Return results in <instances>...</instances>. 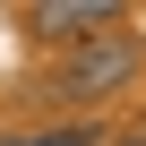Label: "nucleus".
I'll use <instances>...</instances> for the list:
<instances>
[{
  "label": "nucleus",
  "instance_id": "4",
  "mask_svg": "<svg viewBox=\"0 0 146 146\" xmlns=\"http://www.w3.org/2000/svg\"><path fill=\"white\" fill-rule=\"evenodd\" d=\"M103 146H146V120H120V129H112Z\"/></svg>",
  "mask_w": 146,
  "mask_h": 146
},
{
  "label": "nucleus",
  "instance_id": "1",
  "mask_svg": "<svg viewBox=\"0 0 146 146\" xmlns=\"http://www.w3.org/2000/svg\"><path fill=\"white\" fill-rule=\"evenodd\" d=\"M146 69V52H137V35H95V43H78L69 52V69H60V95L69 103H95V95H120L129 78Z\"/></svg>",
  "mask_w": 146,
  "mask_h": 146
},
{
  "label": "nucleus",
  "instance_id": "2",
  "mask_svg": "<svg viewBox=\"0 0 146 146\" xmlns=\"http://www.w3.org/2000/svg\"><path fill=\"white\" fill-rule=\"evenodd\" d=\"M112 0H43L35 9V35H52V43H95V35H112Z\"/></svg>",
  "mask_w": 146,
  "mask_h": 146
},
{
  "label": "nucleus",
  "instance_id": "3",
  "mask_svg": "<svg viewBox=\"0 0 146 146\" xmlns=\"http://www.w3.org/2000/svg\"><path fill=\"white\" fill-rule=\"evenodd\" d=\"M9 146H103V129H26Z\"/></svg>",
  "mask_w": 146,
  "mask_h": 146
}]
</instances>
